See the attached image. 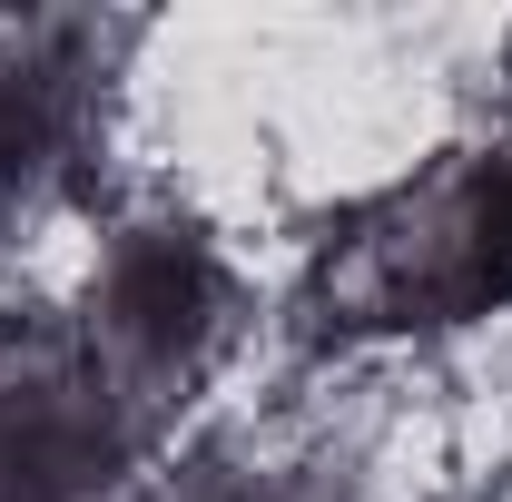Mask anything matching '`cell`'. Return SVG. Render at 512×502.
<instances>
[{
    "label": "cell",
    "mask_w": 512,
    "mask_h": 502,
    "mask_svg": "<svg viewBox=\"0 0 512 502\" xmlns=\"http://www.w3.org/2000/svg\"><path fill=\"white\" fill-rule=\"evenodd\" d=\"M109 414L89 384H10L0 394V502H89L109 483Z\"/></svg>",
    "instance_id": "obj_1"
},
{
    "label": "cell",
    "mask_w": 512,
    "mask_h": 502,
    "mask_svg": "<svg viewBox=\"0 0 512 502\" xmlns=\"http://www.w3.org/2000/svg\"><path fill=\"white\" fill-rule=\"evenodd\" d=\"M99 315L128 355H188L217 315V266L188 227H138L119 256H109V286H99Z\"/></svg>",
    "instance_id": "obj_2"
},
{
    "label": "cell",
    "mask_w": 512,
    "mask_h": 502,
    "mask_svg": "<svg viewBox=\"0 0 512 502\" xmlns=\"http://www.w3.org/2000/svg\"><path fill=\"white\" fill-rule=\"evenodd\" d=\"M434 306L444 315L512 306V158L463 178V197L444 217V247H434Z\"/></svg>",
    "instance_id": "obj_3"
},
{
    "label": "cell",
    "mask_w": 512,
    "mask_h": 502,
    "mask_svg": "<svg viewBox=\"0 0 512 502\" xmlns=\"http://www.w3.org/2000/svg\"><path fill=\"white\" fill-rule=\"evenodd\" d=\"M40 148H50V119H40V99H30L20 79H0V197H20V178L40 168Z\"/></svg>",
    "instance_id": "obj_4"
}]
</instances>
